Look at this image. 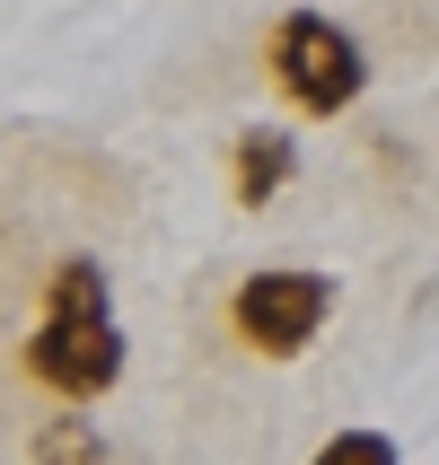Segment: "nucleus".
I'll return each instance as SVG.
<instances>
[{
    "label": "nucleus",
    "instance_id": "1",
    "mask_svg": "<svg viewBox=\"0 0 439 465\" xmlns=\"http://www.w3.org/2000/svg\"><path fill=\"white\" fill-rule=\"evenodd\" d=\"M26 378L53 387L62 404H88L124 378V325L97 255H62L45 272V325L26 334Z\"/></svg>",
    "mask_w": 439,
    "mask_h": 465
},
{
    "label": "nucleus",
    "instance_id": "2",
    "mask_svg": "<svg viewBox=\"0 0 439 465\" xmlns=\"http://www.w3.org/2000/svg\"><path fill=\"white\" fill-rule=\"evenodd\" d=\"M273 79H282V97L299 105V114L334 124L369 88V53L352 45V26H334L325 9H290V18L273 26Z\"/></svg>",
    "mask_w": 439,
    "mask_h": 465
},
{
    "label": "nucleus",
    "instance_id": "3",
    "mask_svg": "<svg viewBox=\"0 0 439 465\" xmlns=\"http://www.w3.org/2000/svg\"><path fill=\"white\" fill-rule=\"evenodd\" d=\"M325 316H334V272H316V263H264L229 299L237 342L264 351V361H299V351L325 334Z\"/></svg>",
    "mask_w": 439,
    "mask_h": 465
},
{
    "label": "nucleus",
    "instance_id": "4",
    "mask_svg": "<svg viewBox=\"0 0 439 465\" xmlns=\"http://www.w3.org/2000/svg\"><path fill=\"white\" fill-rule=\"evenodd\" d=\"M299 176V141L290 132H273V124H255V132H237L229 141V193L246 211H264V203H282V184Z\"/></svg>",
    "mask_w": 439,
    "mask_h": 465
},
{
    "label": "nucleus",
    "instance_id": "5",
    "mask_svg": "<svg viewBox=\"0 0 439 465\" xmlns=\"http://www.w3.org/2000/svg\"><path fill=\"white\" fill-rule=\"evenodd\" d=\"M26 465H105V430L79 404H62V413L35 430V448H26Z\"/></svg>",
    "mask_w": 439,
    "mask_h": 465
},
{
    "label": "nucleus",
    "instance_id": "6",
    "mask_svg": "<svg viewBox=\"0 0 439 465\" xmlns=\"http://www.w3.org/2000/svg\"><path fill=\"white\" fill-rule=\"evenodd\" d=\"M308 465H404V457H395V440H387V430H334V440L316 448Z\"/></svg>",
    "mask_w": 439,
    "mask_h": 465
}]
</instances>
